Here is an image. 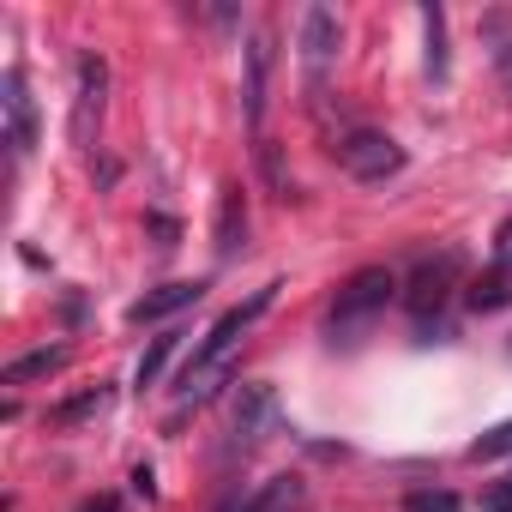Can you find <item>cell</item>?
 <instances>
[{"instance_id":"obj_1","label":"cell","mask_w":512,"mask_h":512,"mask_svg":"<svg viewBox=\"0 0 512 512\" xmlns=\"http://www.w3.org/2000/svg\"><path fill=\"white\" fill-rule=\"evenodd\" d=\"M272 296H278V284H266V290H253L247 302H235L205 338H199V350L187 356V368H181V380H175V392H181V404H205L211 392H217V380L229 374V356L241 350V338L253 332V320H260L266 308H272Z\"/></svg>"},{"instance_id":"obj_2","label":"cell","mask_w":512,"mask_h":512,"mask_svg":"<svg viewBox=\"0 0 512 512\" xmlns=\"http://www.w3.org/2000/svg\"><path fill=\"white\" fill-rule=\"evenodd\" d=\"M392 296H398V278H392L386 266H362V272L338 290V302H332V314H326L332 344H356V332H368L374 314H386Z\"/></svg>"},{"instance_id":"obj_3","label":"cell","mask_w":512,"mask_h":512,"mask_svg":"<svg viewBox=\"0 0 512 512\" xmlns=\"http://www.w3.org/2000/svg\"><path fill=\"white\" fill-rule=\"evenodd\" d=\"M458 278H464V260H458L452 247H446V253H428V260H416V272H410V284H404V308H410V320H416V326L440 320V308L452 302Z\"/></svg>"},{"instance_id":"obj_4","label":"cell","mask_w":512,"mask_h":512,"mask_svg":"<svg viewBox=\"0 0 512 512\" xmlns=\"http://www.w3.org/2000/svg\"><path fill=\"white\" fill-rule=\"evenodd\" d=\"M332 151H338V163H344L356 181H386V175H398V169H404V151H398V139H386V133H374V127H356V133H344Z\"/></svg>"},{"instance_id":"obj_5","label":"cell","mask_w":512,"mask_h":512,"mask_svg":"<svg viewBox=\"0 0 512 512\" xmlns=\"http://www.w3.org/2000/svg\"><path fill=\"white\" fill-rule=\"evenodd\" d=\"M278 428V398L272 386H241V404H235V434L223 446V458H247L253 446H260L266 434Z\"/></svg>"},{"instance_id":"obj_6","label":"cell","mask_w":512,"mask_h":512,"mask_svg":"<svg viewBox=\"0 0 512 512\" xmlns=\"http://www.w3.org/2000/svg\"><path fill=\"white\" fill-rule=\"evenodd\" d=\"M332 61H338V13L308 7V13H302V67H308V85H314V91L326 85Z\"/></svg>"},{"instance_id":"obj_7","label":"cell","mask_w":512,"mask_h":512,"mask_svg":"<svg viewBox=\"0 0 512 512\" xmlns=\"http://www.w3.org/2000/svg\"><path fill=\"white\" fill-rule=\"evenodd\" d=\"M0 109H7V145L13 157H25L37 145V103H31V85L19 67H7V79H0Z\"/></svg>"},{"instance_id":"obj_8","label":"cell","mask_w":512,"mask_h":512,"mask_svg":"<svg viewBox=\"0 0 512 512\" xmlns=\"http://www.w3.org/2000/svg\"><path fill=\"white\" fill-rule=\"evenodd\" d=\"M205 296V284L199 278H181V284H157V290H145L133 308H127V320L133 326H157V320H175L181 308H193Z\"/></svg>"},{"instance_id":"obj_9","label":"cell","mask_w":512,"mask_h":512,"mask_svg":"<svg viewBox=\"0 0 512 512\" xmlns=\"http://www.w3.org/2000/svg\"><path fill=\"white\" fill-rule=\"evenodd\" d=\"M103 91H109V67L103 61H79V103H73V139L79 145H91V133H97V121H103Z\"/></svg>"},{"instance_id":"obj_10","label":"cell","mask_w":512,"mask_h":512,"mask_svg":"<svg viewBox=\"0 0 512 512\" xmlns=\"http://www.w3.org/2000/svg\"><path fill=\"white\" fill-rule=\"evenodd\" d=\"M266 85H272V43L253 37L247 43V85H241V103H247V121L253 127L266 121Z\"/></svg>"},{"instance_id":"obj_11","label":"cell","mask_w":512,"mask_h":512,"mask_svg":"<svg viewBox=\"0 0 512 512\" xmlns=\"http://www.w3.org/2000/svg\"><path fill=\"white\" fill-rule=\"evenodd\" d=\"M482 49H488V61H494V73H500V85L512 91V13H482Z\"/></svg>"},{"instance_id":"obj_12","label":"cell","mask_w":512,"mask_h":512,"mask_svg":"<svg viewBox=\"0 0 512 512\" xmlns=\"http://www.w3.org/2000/svg\"><path fill=\"white\" fill-rule=\"evenodd\" d=\"M296 500H302V482H296V476H272V482L253 488L247 500H235L229 512H290Z\"/></svg>"},{"instance_id":"obj_13","label":"cell","mask_w":512,"mask_h":512,"mask_svg":"<svg viewBox=\"0 0 512 512\" xmlns=\"http://www.w3.org/2000/svg\"><path fill=\"white\" fill-rule=\"evenodd\" d=\"M55 368H67V344H49V350H31V356L7 362V368H0V386H31V380H43Z\"/></svg>"},{"instance_id":"obj_14","label":"cell","mask_w":512,"mask_h":512,"mask_svg":"<svg viewBox=\"0 0 512 512\" xmlns=\"http://www.w3.org/2000/svg\"><path fill=\"white\" fill-rule=\"evenodd\" d=\"M241 241H247V205H241V193L229 187V193H223V211H217V260H235Z\"/></svg>"},{"instance_id":"obj_15","label":"cell","mask_w":512,"mask_h":512,"mask_svg":"<svg viewBox=\"0 0 512 512\" xmlns=\"http://www.w3.org/2000/svg\"><path fill=\"white\" fill-rule=\"evenodd\" d=\"M115 404V392L109 386H91V392H79V398H67V404H55L49 410V422L55 428H79V422H91V416H103Z\"/></svg>"},{"instance_id":"obj_16","label":"cell","mask_w":512,"mask_h":512,"mask_svg":"<svg viewBox=\"0 0 512 512\" xmlns=\"http://www.w3.org/2000/svg\"><path fill=\"white\" fill-rule=\"evenodd\" d=\"M500 302H512V266H494V272H482V278L470 284V308H476V314H488V308H500Z\"/></svg>"},{"instance_id":"obj_17","label":"cell","mask_w":512,"mask_h":512,"mask_svg":"<svg viewBox=\"0 0 512 512\" xmlns=\"http://www.w3.org/2000/svg\"><path fill=\"white\" fill-rule=\"evenodd\" d=\"M175 344H181V332H163V338H151V350H145V356H139V368H133V380H139V392L163 380V368H169V356H175Z\"/></svg>"},{"instance_id":"obj_18","label":"cell","mask_w":512,"mask_h":512,"mask_svg":"<svg viewBox=\"0 0 512 512\" xmlns=\"http://www.w3.org/2000/svg\"><path fill=\"white\" fill-rule=\"evenodd\" d=\"M422 31H428V73L446 79V13L440 7H422Z\"/></svg>"},{"instance_id":"obj_19","label":"cell","mask_w":512,"mask_h":512,"mask_svg":"<svg viewBox=\"0 0 512 512\" xmlns=\"http://www.w3.org/2000/svg\"><path fill=\"white\" fill-rule=\"evenodd\" d=\"M500 452H512V422H500V428H488L476 446H470V458H500Z\"/></svg>"},{"instance_id":"obj_20","label":"cell","mask_w":512,"mask_h":512,"mask_svg":"<svg viewBox=\"0 0 512 512\" xmlns=\"http://www.w3.org/2000/svg\"><path fill=\"white\" fill-rule=\"evenodd\" d=\"M404 512H458V500H452V494L422 488V494H410V506H404Z\"/></svg>"},{"instance_id":"obj_21","label":"cell","mask_w":512,"mask_h":512,"mask_svg":"<svg viewBox=\"0 0 512 512\" xmlns=\"http://www.w3.org/2000/svg\"><path fill=\"white\" fill-rule=\"evenodd\" d=\"M482 512H512V476H506V482H494V488L482 494Z\"/></svg>"},{"instance_id":"obj_22","label":"cell","mask_w":512,"mask_h":512,"mask_svg":"<svg viewBox=\"0 0 512 512\" xmlns=\"http://www.w3.org/2000/svg\"><path fill=\"white\" fill-rule=\"evenodd\" d=\"M79 512H121V506H115V494H97V500H85Z\"/></svg>"}]
</instances>
